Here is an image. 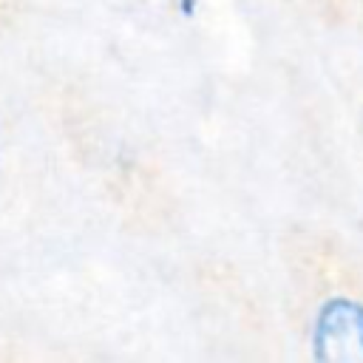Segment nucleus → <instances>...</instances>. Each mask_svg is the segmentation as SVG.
<instances>
[{"mask_svg":"<svg viewBox=\"0 0 363 363\" xmlns=\"http://www.w3.org/2000/svg\"><path fill=\"white\" fill-rule=\"evenodd\" d=\"M315 357L332 363H363V303L329 298L315 320Z\"/></svg>","mask_w":363,"mask_h":363,"instance_id":"obj_1","label":"nucleus"}]
</instances>
